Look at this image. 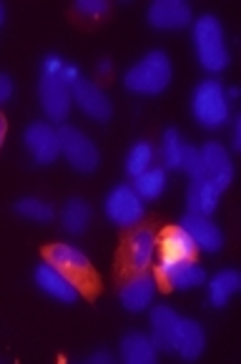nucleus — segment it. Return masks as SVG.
<instances>
[{"label": "nucleus", "mask_w": 241, "mask_h": 364, "mask_svg": "<svg viewBox=\"0 0 241 364\" xmlns=\"http://www.w3.org/2000/svg\"><path fill=\"white\" fill-rule=\"evenodd\" d=\"M78 78V68L65 63L60 55H45L43 58L38 93H41V103H43V111L50 121L60 124L68 118L70 103H73V83Z\"/></svg>", "instance_id": "f257e3e1"}, {"label": "nucleus", "mask_w": 241, "mask_h": 364, "mask_svg": "<svg viewBox=\"0 0 241 364\" xmlns=\"http://www.w3.org/2000/svg\"><path fill=\"white\" fill-rule=\"evenodd\" d=\"M43 259L53 264L86 299H96V294L101 291V279H98L91 259L80 249L70 247V244H50L43 249Z\"/></svg>", "instance_id": "f03ea898"}, {"label": "nucleus", "mask_w": 241, "mask_h": 364, "mask_svg": "<svg viewBox=\"0 0 241 364\" xmlns=\"http://www.w3.org/2000/svg\"><path fill=\"white\" fill-rule=\"evenodd\" d=\"M171 83V60L164 50H151L124 75V86L141 96H159Z\"/></svg>", "instance_id": "7ed1b4c3"}, {"label": "nucleus", "mask_w": 241, "mask_h": 364, "mask_svg": "<svg viewBox=\"0 0 241 364\" xmlns=\"http://www.w3.org/2000/svg\"><path fill=\"white\" fill-rule=\"evenodd\" d=\"M193 48L201 68L209 73H219L229 65V48H226L221 23L214 16H201L193 23Z\"/></svg>", "instance_id": "20e7f679"}, {"label": "nucleus", "mask_w": 241, "mask_h": 364, "mask_svg": "<svg viewBox=\"0 0 241 364\" xmlns=\"http://www.w3.org/2000/svg\"><path fill=\"white\" fill-rule=\"evenodd\" d=\"M191 111L196 124H201L204 129H219L229 121V98L219 80H201L193 88Z\"/></svg>", "instance_id": "39448f33"}, {"label": "nucleus", "mask_w": 241, "mask_h": 364, "mask_svg": "<svg viewBox=\"0 0 241 364\" xmlns=\"http://www.w3.org/2000/svg\"><path fill=\"white\" fill-rule=\"evenodd\" d=\"M156 254V234L151 226L134 229L124 239V247L118 252V274L131 277V274L146 272L149 264L154 262Z\"/></svg>", "instance_id": "423d86ee"}, {"label": "nucleus", "mask_w": 241, "mask_h": 364, "mask_svg": "<svg viewBox=\"0 0 241 364\" xmlns=\"http://www.w3.org/2000/svg\"><path fill=\"white\" fill-rule=\"evenodd\" d=\"M58 144H60V154L68 159V164L80 173H91L96 171L98 161V149L86 134H80L73 126H60L58 129Z\"/></svg>", "instance_id": "0eeeda50"}, {"label": "nucleus", "mask_w": 241, "mask_h": 364, "mask_svg": "<svg viewBox=\"0 0 241 364\" xmlns=\"http://www.w3.org/2000/svg\"><path fill=\"white\" fill-rule=\"evenodd\" d=\"M204 269L198 267L193 259H178V262H168V259H159L156 264V282L164 291H186L193 287L204 284Z\"/></svg>", "instance_id": "6e6552de"}, {"label": "nucleus", "mask_w": 241, "mask_h": 364, "mask_svg": "<svg viewBox=\"0 0 241 364\" xmlns=\"http://www.w3.org/2000/svg\"><path fill=\"white\" fill-rule=\"evenodd\" d=\"M106 216L111 224L121 229H131L144 216V198L134 191V186L121 183L106 196Z\"/></svg>", "instance_id": "1a4fd4ad"}, {"label": "nucleus", "mask_w": 241, "mask_h": 364, "mask_svg": "<svg viewBox=\"0 0 241 364\" xmlns=\"http://www.w3.org/2000/svg\"><path fill=\"white\" fill-rule=\"evenodd\" d=\"M201 154V166H204V178H209L219 191H226L234 181V164H231L229 151L216 141H209L198 149Z\"/></svg>", "instance_id": "9d476101"}, {"label": "nucleus", "mask_w": 241, "mask_h": 364, "mask_svg": "<svg viewBox=\"0 0 241 364\" xmlns=\"http://www.w3.org/2000/svg\"><path fill=\"white\" fill-rule=\"evenodd\" d=\"M73 103L86 113L88 118L101 121V124L108 121L113 113L111 98L106 96V91H101V86H96L93 80L83 78V75L73 83Z\"/></svg>", "instance_id": "9b49d317"}, {"label": "nucleus", "mask_w": 241, "mask_h": 364, "mask_svg": "<svg viewBox=\"0 0 241 364\" xmlns=\"http://www.w3.org/2000/svg\"><path fill=\"white\" fill-rule=\"evenodd\" d=\"M23 141H26L28 154H31L33 161H36V164H41V166H48V164H53V161L58 159V154H60L58 131L50 129L48 124H31L26 129Z\"/></svg>", "instance_id": "f8f14e48"}, {"label": "nucleus", "mask_w": 241, "mask_h": 364, "mask_svg": "<svg viewBox=\"0 0 241 364\" xmlns=\"http://www.w3.org/2000/svg\"><path fill=\"white\" fill-rule=\"evenodd\" d=\"M149 23L156 31H181L191 23V8L183 0H156L149 8Z\"/></svg>", "instance_id": "ddd939ff"}, {"label": "nucleus", "mask_w": 241, "mask_h": 364, "mask_svg": "<svg viewBox=\"0 0 241 364\" xmlns=\"http://www.w3.org/2000/svg\"><path fill=\"white\" fill-rule=\"evenodd\" d=\"M118 296H121L124 309H129V311L149 309V304L156 296V279L146 272L131 274V277H126L121 289H118Z\"/></svg>", "instance_id": "4468645a"}, {"label": "nucleus", "mask_w": 241, "mask_h": 364, "mask_svg": "<svg viewBox=\"0 0 241 364\" xmlns=\"http://www.w3.org/2000/svg\"><path fill=\"white\" fill-rule=\"evenodd\" d=\"M181 229L191 236V241L196 244V249H201V252L214 254L224 247V234H221V229L209 219V216L191 214V211H188V214L181 219Z\"/></svg>", "instance_id": "2eb2a0df"}, {"label": "nucleus", "mask_w": 241, "mask_h": 364, "mask_svg": "<svg viewBox=\"0 0 241 364\" xmlns=\"http://www.w3.org/2000/svg\"><path fill=\"white\" fill-rule=\"evenodd\" d=\"M36 284L41 291H45V294L53 296V299L63 301V304H73V301L80 296V291L48 262L38 264L36 267Z\"/></svg>", "instance_id": "dca6fc26"}, {"label": "nucleus", "mask_w": 241, "mask_h": 364, "mask_svg": "<svg viewBox=\"0 0 241 364\" xmlns=\"http://www.w3.org/2000/svg\"><path fill=\"white\" fill-rule=\"evenodd\" d=\"M204 347H206V334L201 329V324L193 319H186V316H178L176 337H173V354H178L186 362H193V359L201 357Z\"/></svg>", "instance_id": "f3484780"}, {"label": "nucleus", "mask_w": 241, "mask_h": 364, "mask_svg": "<svg viewBox=\"0 0 241 364\" xmlns=\"http://www.w3.org/2000/svg\"><path fill=\"white\" fill-rule=\"evenodd\" d=\"M161 259L168 262H178V259H193L196 257V244L191 241V236L181 229V226H166L161 231V239H156Z\"/></svg>", "instance_id": "a211bd4d"}, {"label": "nucleus", "mask_w": 241, "mask_h": 364, "mask_svg": "<svg viewBox=\"0 0 241 364\" xmlns=\"http://www.w3.org/2000/svg\"><path fill=\"white\" fill-rule=\"evenodd\" d=\"M176 324H178V314L171 309V306L159 304L154 311H151V329H154L151 342L156 344V349H161V352H173Z\"/></svg>", "instance_id": "6ab92c4d"}, {"label": "nucleus", "mask_w": 241, "mask_h": 364, "mask_svg": "<svg viewBox=\"0 0 241 364\" xmlns=\"http://www.w3.org/2000/svg\"><path fill=\"white\" fill-rule=\"evenodd\" d=\"M219 188L209 181V178H191V186H188L186 201L191 214L211 216L219 204Z\"/></svg>", "instance_id": "aec40b11"}, {"label": "nucleus", "mask_w": 241, "mask_h": 364, "mask_svg": "<svg viewBox=\"0 0 241 364\" xmlns=\"http://www.w3.org/2000/svg\"><path fill=\"white\" fill-rule=\"evenodd\" d=\"M156 344L151 337L141 332H131L121 339V359L126 364H154L156 362Z\"/></svg>", "instance_id": "412c9836"}, {"label": "nucleus", "mask_w": 241, "mask_h": 364, "mask_svg": "<svg viewBox=\"0 0 241 364\" xmlns=\"http://www.w3.org/2000/svg\"><path fill=\"white\" fill-rule=\"evenodd\" d=\"M241 289V274L234 272V269H226V272H219L214 279L209 282V304L221 309V306L229 304V299Z\"/></svg>", "instance_id": "4be33fe9"}, {"label": "nucleus", "mask_w": 241, "mask_h": 364, "mask_svg": "<svg viewBox=\"0 0 241 364\" xmlns=\"http://www.w3.org/2000/svg\"><path fill=\"white\" fill-rule=\"evenodd\" d=\"M60 221H63V229L68 234H83L88 229V224H91V206L83 198H70L68 204L63 206Z\"/></svg>", "instance_id": "5701e85b"}, {"label": "nucleus", "mask_w": 241, "mask_h": 364, "mask_svg": "<svg viewBox=\"0 0 241 364\" xmlns=\"http://www.w3.org/2000/svg\"><path fill=\"white\" fill-rule=\"evenodd\" d=\"M166 188V171L164 168H149L141 176L134 178V191L139 193L141 198H159Z\"/></svg>", "instance_id": "b1692460"}, {"label": "nucleus", "mask_w": 241, "mask_h": 364, "mask_svg": "<svg viewBox=\"0 0 241 364\" xmlns=\"http://www.w3.org/2000/svg\"><path fill=\"white\" fill-rule=\"evenodd\" d=\"M151 164H154V146L149 141H136L131 146L129 156H126V173L131 178L141 176L144 171H149Z\"/></svg>", "instance_id": "393cba45"}, {"label": "nucleus", "mask_w": 241, "mask_h": 364, "mask_svg": "<svg viewBox=\"0 0 241 364\" xmlns=\"http://www.w3.org/2000/svg\"><path fill=\"white\" fill-rule=\"evenodd\" d=\"M183 139L176 129H168L161 139V161L168 168H181V156H183Z\"/></svg>", "instance_id": "a878e982"}, {"label": "nucleus", "mask_w": 241, "mask_h": 364, "mask_svg": "<svg viewBox=\"0 0 241 364\" xmlns=\"http://www.w3.org/2000/svg\"><path fill=\"white\" fill-rule=\"evenodd\" d=\"M16 214H21L23 219H31V221H41V224H45V221L53 219V206L48 204V201H41V198H21L16 204Z\"/></svg>", "instance_id": "bb28decb"}, {"label": "nucleus", "mask_w": 241, "mask_h": 364, "mask_svg": "<svg viewBox=\"0 0 241 364\" xmlns=\"http://www.w3.org/2000/svg\"><path fill=\"white\" fill-rule=\"evenodd\" d=\"M181 171H186L191 178H204V166H201V154L196 146H183L181 156Z\"/></svg>", "instance_id": "cd10ccee"}, {"label": "nucleus", "mask_w": 241, "mask_h": 364, "mask_svg": "<svg viewBox=\"0 0 241 364\" xmlns=\"http://www.w3.org/2000/svg\"><path fill=\"white\" fill-rule=\"evenodd\" d=\"M73 11L86 18H101L103 13H108V3L106 0H78Z\"/></svg>", "instance_id": "c85d7f7f"}, {"label": "nucleus", "mask_w": 241, "mask_h": 364, "mask_svg": "<svg viewBox=\"0 0 241 364\" xmlns=\"http://www.w3.org/2000/svg\"><path fill=\"white\" fill-rule=\"evenodd\" d=\"M13 96V80L11 75L0 73V103H6Z\"/></svg>", "instance_id": "c756f323"}, {"label": "nucleus", "mask_w": 241, "mask_h": 364, "mask_svg": "<svg viewBox=\"0 0 241 364\" xmlns=\"http://www.w3.org/2000/svg\"><path fill=\"white\" fill-rule=\"evenodd\" d=\"M88 362H91V364H111L113 357L108 352H96V354H91V357H88Z\"/></svg>", "instance_id": "7c9ffc66"}, {"label": "nucleus", "mask_w": 241, "mask_h": 364, "mask_svg": "<svg viewBox=\"0 0 241 364\" xmlns=\"http://www.w3.org/2000/svg\"><path fill=\"white\" fill-rule=\"evenodd\" d=\"M231 139H234V151H239L241 149V116H236V121H234V136H231Z\"/></svg>", "instance_id": "2f4dec72"}, {"label": "nucleus", "mask_w": 241, "mask_h": 364, "mask_svg": "<svg viewBox=\"0 0 241 364\" xmlns=\"http://www.w3.org/2000/svg\"><path fill=\"white\" fill-rule=\"evenodd\" d=\"M6 134H8V121H6V116L0 113V149H3V141H6Z\"/></svg>", "instance_id": "473e14b6"}, {"label": "nucleus", "mask_w": 241, "mask_h": 364, "mask_svg": "<svg viewBox=\"0 0 241 364\" xmlns=\"http://www.w3.org/2000/svg\"><path fill=\"white\" fill-rule=\"evenodd\" d=\"M98 73H101V75H111V60L103 58L101 65H98Z\"/></svg>", "instance_id": "72a5a7b5"}, {"label": "nucleus", "mask_w": 241, "mask_h": 364, "mask_svg": "<svg viewBox=\"0 0 241 364\" xmlns=\"http://www.w3.org/2000/svg\"><path fill=\"white\" fill-rule=\"evenodd\" d=\"M239 96V88H229V91H226V98H236Z\"/></svg>", "instance_id": "f704fd0d"}, {"label": "nucleus", "mask_w": 241, "mask_h": 364, "mask_svg": "<svg viewBox=\"0 0 241 364\" xmlns=\"http://www.w3.org/2000/svg\"><path fill=\"white\" fill-rule=\"evenodd\" d=\"M3 21H6V8H3V3H0V26H3Z\"/></svg>", "instance_id": "c9c22d12"}]
</instances>
